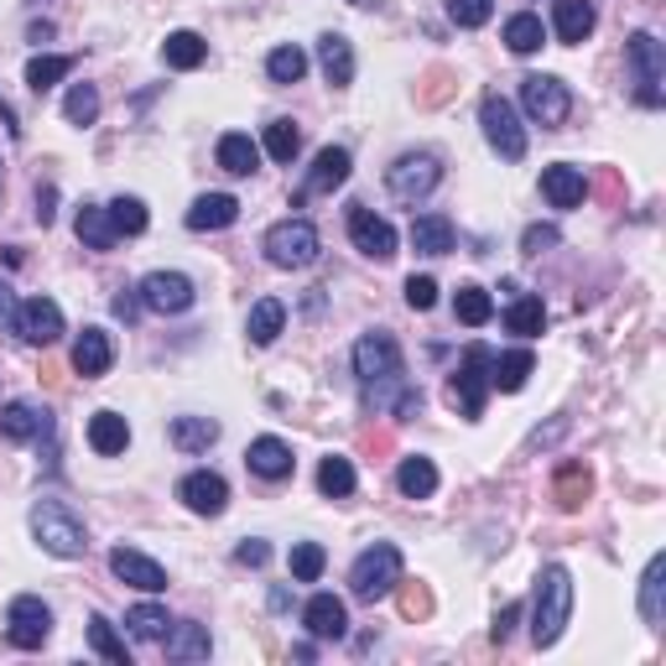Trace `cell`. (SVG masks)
Segmentation results:
<instances>
[{
	"mask_svg": "<svg viewBox=\"0 0 666 666\" xmlns=\"http://www.w3.org/2000/svg\"><path fill=\"white\" fill-rule=\"evenodd\" d=\"M355 380L365 391V407L376 411H396L401 391H407V359H401V344L391 334H365L355 344Z\"/></svg>",
	"mask_w": 666,
	"mask_h": 666,
	"instance_id": "obj_1",
	"label": "cell"
},
{
	"mask_svg": "<svg viewBox=\"0 0 666 666\" xmlns=\"http://www.w3.org/2000/svg\"><path fill=\"white\" fill-rule=\"evenodd\" d=\"M531 370H536V359H531V349H511V355H500L495 365H490V391L515 396V391H521V386L531 380Z\"/></svg>",
	"mask_w": 666,
	"mask_h": 666,
	"instance_id": "obj_31",
	"label": "cell"
},
{
	"mask_svg": "<svg viewBox=\"0 0 666 666\" xmlns=\"http://www.w3.org/2000/svg\"><path fill=\"white\" fill-rule=\"evenodd\" d=\"M69 73H73L69 52H42V58L27 63V89H32V94H48V89L58 84V79H69Z\"/></svg>",
	"mask_w": 666,
	"mask_h": 666,
	"instance_id": "obj_38",
	"label": "cell"
},
{
	"mask_svg": "<svg viewBox=\"0 0 666 666\" xmlns=\"http://www.w3.org/2000/svg\"><path fill=\"white\" fill-rule=\"evenodd\" d=\"M438 183H443V162H438L432 152H407L386 167V188H391V198H401V204L428 198Z\"/></svg>",
	"mask_w": 666,
	"mask_h": 666,
	"instance_id": "obj_9",
	"label": "cell"
},
{
	"mask_svg": "<svg viewBox=\"0 0 666 666\" xmlns=\"http://www.w3.org/2000/svg\"><path fill=\"white\" fill-rule=\"evenodd\" d=\"M552 245H557V229H552V224H531L526 235H521V250H526V256H542Z\"/></svg>",
	"mask_w": 666,
	"mask_h": 666,
	"instance_id": "obj_52",
	"label": "cell"
},
{
	"mask_svg": "<svg viewBox=\"0 0 666 666\" xmlns=\"http://www.w3.org/2000/svg\"><path fill=\"white\" fill-rule=\"evenodd\" d=\"M32 536H37V547L52 552V557H63V563H73V557H84L89 552L84 521H79L63 500H37L32 505Z\"/></svg>",
	"mask_w": 666,
	"mask_h": 666,
	"instance_id": "obj_3",
	"label": "cell"
},
{
	"mask_svg": "<svg viewBox=\"0 0 666 666\" xmlns=\"http://www.w3.org/2000/svg\"><path fill=\"white\" fill-rule=\"evenodd\" d=\"M136 312H141V291H120V297H115V318L136 324Z\"/></svg>",
	"mask_w": 666,
	"mask_h": 666,
	"instance_id": "obj_57",
	"label": "cell"
},
{
	"mask_svg": "<svg viewBox=\"0 0 666 666\" xmlns=\"http://www.w3.org/2000/svg\"><path fill=\"white\" fill-rule=\"evenodd\" d=\"M89 646H94V656H104L110 666H131V650H125V641H120L115 625L104 615L89 619Z\"/></svg>",
	"mask_w": 666,
	"mask_h": 666,
	"instance_id": "obj_43",
	"label": "cell"
},
{
	"mask_svg": "<svg viewBox=\"0 0 666 666\" xmlns=\"http://www.w3.org/2000/svg\"><path fill=\"white\" fill-rule=\"evenodd\" d=\"M349 6H365V0H349Z\"/></svg>",
	"mask_w": 666,
	"mask_h": 666,
	"instance_id": "obj_61",
	"label": "cell"
},
{
	"mask_svg": "<svg viewBox=\"0 0 666 666\" xmlns=\"http://www.w3.org/2000/svg\"><path fill=\"white\" fill-rule=\"evenodd\" d=\"M239 219V204L229 193H204V198H193L188 208V229L193 235H208V229H229Z\"/></svg>",
	"mask_w": 666,
	"mask_h": 666,
	"instance_id": "obj_27",
	"label": "cell"
},
{
	"mask_svg": "<svg viewBox=\"0 0 666 666\" xmlns=\"http://www.w3.org/2000/svg\"><path fill=\"white\" fill-rule=\"evenodd\" d=\"M547 324V308H542V297H515L511 308H505V328L521 334V339H536Z\"/></svg>",
	"mask_w": 666,
	"mask_h": 666,
	"instance_id": "obj_40",
	"label": "cell"
},
{
	"mask_svg": "<svg viewBox=\"0 0 666 666\" xmlns=\"http://www.w3.org/2000/svg\"><path fill=\"white\" fill-rule=\"evenodd\" d=\"M52 37V21H32V42H48Z\"/></svg>",
	"mask_w": 666,
	"mask_h": 666,
	"instance_id": "obj_60",
	"label": "cell"
},
{
	"mask_svg": "<svg viewBox=\"0 0 666 666\" xmlns=\"http://www.w3.org/2000/svg\"><path fill=\"white\" fill-rule=\"evenodd\" d=\"M542 42H547V27H542V17L521 11V17L505 21V48H511L515 58H531V52H542Z\"/></svg>",
	"mask_w": 666,
	"mask_h": 666,
	"instance_id": "obj_36",
	"label": "cell"
},
{
	"mask_svg": "<svg viewBox=\"0 0 666 666\" xmlns=\"http://www.w3.org/2000/svg\"><path fill=\"white\" fill-rule=\"evenodd\" d=\"M297 152H303L297 120H271V125H266V156H271V162H297Z\"/></svg>",
	"mask_w": 666,
	"mask_h": 666,
	"instance_id": "obj_44",
	"label": "cell"
},
{
	"mask_svg": "<svg viewBox=\"0 0 666 666\" xmlns=\"http://www.w3.org/2000/svg\"><path fill=\"white\" fill-rule=\"evenodd\" d=\"M515 619H521V609H515V604H505V609H500V619H495V631H490V635H495V641H500V646H505V641H511Z\"/></svg>",
	"mask_w": 666,
	"mask_h": 666,
	"instance_id": "obj_55",
	"label": "cell"
},
{
	"mask_svg": "<svg viewBox=\"0 0 666 666\" xmlns=\"http://www.w3.org/2000/svg\"><path fill=\"white\" fill-rule=\"evenodd\" d=\"M21 344H32V349H48V344L63 339V308L52 303V297H27L17 308V324H11Z\"/></svg>",
	"mask_w": 666,
	"mask_h": 666,
	"instance_id": "obj_12",
	"label": "cell"
},
{
	"mask_svg": "<svg viewBox=\"0 0 666 666\" xmlns=\"http://www.w3.org/2000/svg\"><path fill=\"white\" fill-rule=\"evenodd\" d=\"M162 58H167V69L177 73H193V69H204V58H208V42L198 32H172L167 42H162Z\"/></svg>",
	"mask_w": 666,
	"mask_h": 666,
	"instance_id": "obj_32",
	"label": "cell"
},
{
	"mask_svg": "<svg viewBox=\"0 0 666 666\" xmlns=\"http://www.w3.org/2000/svg\"><path fill=\"white\" fill-rule=\"evenodd\" d=\"M0 183H6V172H0Z\"/></svg>",
	"mask_w": 666,
	"mask_h": 666,
	"instance_id": "obj_62",
	"label": "cell"
},
{
	"mask_svg": "<svg viewBox=\"0 0 666 666\" xmlns=\"http://www.w3.org/2000/svg\"><path fill=\"white\" fill-rule=\"evenodd\" d=\"M521 110H526L536 125H563L573 115V94H567L563 79H552V73H526L521 79Z\"/></svg>",
	"mask_w": 666,
	"mask_h": 666,
	"instance_id": "obj_10",
	"label": "cell"
},
{
	"mask_svg": "<svg viewBox=\"0 0 666 666\" xmlns=\"http://www.w3.org/2000/svg\"><path fill=\"white\" fill-rule=\"evenodd\" d=\"M349 239H355L359 256H370V260H391L396 256L391 219H380L376 208H365V204H349Z\"/></svg>",
	"mask_w": 666,
	"mask_h": 666,
	"instance_id": "obj_14",
	"label": "cell"
},
{
	"mask_svg": "<svg viewBox=\"0 0 666 666\" xmlns=\"http://www.w3.org/2000/svg\"><path fill=\"white\" fill-rule=\"evenodd\" d=\"M245 463H250V474L271 479V484L291 479V469H297V459H291V448L281 443V438H256V443H250V453H245Z\"/></svg>",
	"mask_w": 666,
	"mask_h": 666,
	"instance_id": "obj_23",
	"label": "cell"
},
{
	"mask_svg": "<svg viewBox=\"0 0 666 666\" xmlns=\"http://www.w3.org/2000/svg\"><path fill=\"white\" fill-rule=\"evenodd\" d=\"M303 625H308L312 641H344L349 635V609L334 594H312L308 609H303Z\"/></svg>",
	"mask_w": 666,
	"mask_h": 666,
	"instance_id": "obj_18",
	"label": "cell"
},
{
	"mask_svg": "<svg viewBox=\"0 0 666 666\" xmlns=\"http://www.w3.org/2000/svg\"><path fill=\"white\" fill-rule=\"evenodd\" d=\"M318 69H324V79L334 89L355 84V48H349V37H339V32L318 37Z\"/></svg>",
	"mask_w": 666,
	"mask_h": 666,
	"instance_id": "obj_24",
	"label": "cell"
},
{
	"mask_svg": "<svg viewBox=\"0 0 666 666\" xmlns=\"http://www.w3.org/2000/svg\"><path fill=\"white\" fill-rule=\"evenodd\" d=\"M318 490H324V495H334V500L355 495V463L344 459V453H328V459L318 463Z\"/></svg>",
	"mask_w": 666,
	"mask_h": 666,
	"instance_id": "obj_41",
	"label": "cell"
},
{
	"mask_svg": "<svg viewBox=\"0 0 666 666\" xmlns=\"http://www.w3.org/2000/svg\"><path fill=\"white\" fill-rule=\"evenodd\" d=\"M318 250H324V239H318V229H312L308 219H281V224L266 229V260L281 266V271H303V266H312Z\"/></svg>",
	"mask_w": 666,
	"mask_h": 666,
	"instance_id": "obj_6",
	"label": "cell"
},
{
	"mask_svg": "<svg viewBox=\"0 0 666 666\" xmlns=\"http://www.w3.org/2000/svg\"><path fill=\"white\" fill-rule=\"evenodd\" d=\"M411 250H417V256H448V250H453V224H448L443 214L411 219Z\"/></svg>",
	"mask_w": 666,
	"mask_h": 666,
	"instance_id": "obj_30",
	"label": "cell"
},
{
	"mask_svg": "<svg viewBox=\"0 0 666 666\" xmlns=\"http://www.w3.org/2000/svg\"><path fill=\"white\" fill-rule=\"evenodd\" d=\"M303 73H308V52L303 48H276L271 58H266V79H271V84H297V79H303Z\"/></svg>",
	"mask_w": 666,
	"mask_h": 666,
	"instance_id": "obj_45",
	"label": "cell"
},
{
	"mask_svg": "<svg viewBox=\"0 0 666 666\" xmlns=\"http://www.w3.org/2000/svg\"><path fill=\"white\" fill-rule=\"evenodd\" d=\"M266 557H271V547H266V542H239V547H235V563L239 567H266Z\"/></svg>",
	"mask_w": 666,
	"mask_h": 666,
	"instance_id": "obj_53",
	"label": "cell"
},
{
	"mask_svg": "<svg viewBox=\"0 0 666 666\" xmlns=\"http://www.w3.org/2000/svg\"><path fill=\"white\" fill-rule=\"evenodd\" d=\"M0 125H6V136H11V141H21V120H17V110H11L6 94H0Z\"/></svg>",
	"mask_w": 666,
	"mask_h": 666,
	"instance_id": "obj_59",
	"label": "cell"
},
{
	"mask_svg": "<svg viewBox=\"0 0 666 666\" xmlns=\"http://www.w3.org/2000/svg\"><path fill=\"white\" fill-rule=\"evenodd\" d=\"M17 308H21V303H17V291H11L6 281H0V328H11V324H17Z\"/></svg>",
	"mask_w": 666,
	"mask_h": 666,
	"instance_id": "obj_58",
	"label": "cell"
},
{
	"mask_svg": "<svg viewBox=\"0 0 666 666\" xmlns=\"http://www.w3.org/2000/svg\"><path fill=\"white\" fill-rule=\"evenodd\" d=\"M141 308H152V312H162V318H172V312H188L193 308V281L183 271H152L146 281H141Z\"/></svg>",
	"mask_w": 666,
	"mask_h": 666,
	"instance_id": "obj_13",
	"label": "cell"
},
{
	"mask_svg": "<svg viewBox=\"0 0 666 666\" xmlns=\"http://www.w3.org/2000/svg\"><path fill=\"white\" fill-rule=\"evenodd\" d=\"M0 432L11 443H37V438L52 432V411H42L37 401H11V407L0 411Z\"/></svg>",
	"mask_w": 666,
	"mask_h": 666,
	"instance_id": "obj_20",
	"label": "cell"
},
{
	"mask_svg": "<svg viewBox=\"0 0 666 666\" xmlns=\"http://www.w3.org/2000/svg\"><path fill=\"white\" fill-rule=\"evenodd\" d=\"M448 17L474 32V27H484V21L495 17V0H448Z\"/></svg>",
	"mask_w": 666,
	"mask_h": 666,
	"instance_id": "obj_50",
	"label": "cell"
},
{
	"mask_svg": "<svg viewBox=\"0 0 666 666\" xmlns=\"http://www.w3.org/2000/svg\"><path fill=\"white\" fill-rule=\"evenodd\" d=\"M588 490H594V474L583 463H557V505L563 511H583Z\"/></svg>",
	"mask_w": 666,
	"mask_h": 666,
	"instance_id": "obj_39",
	"label": "cell"
},
{
	"mask_svg": "<svg viewBox=\"0 0 666 666\" xmlns=\"http://www.w3.org/2000/svg\"><path fill=\"white\" fill-rule=\"evenodd\" d=\"M401 547H391V542H376V547H365L355 557V567H349V594L359 598V604H380V598L396 594V583H401Z\"/></svg>",
	"mask_w": 666,
	"mask_h": 666,
	"instance_id": "obj_4",
	"label": "cell"
},
{
	"mask_svg": "<svg viewBox=\"0 0 666 666\" xmlns=\"http://www.w3.org/2000/svg\"><path fill=\"white\" fill-rule=\"evenodd\" d=\"M432 303H438V281H432V276H411L407 281V308L428 312Z\"/></svg>",
	"mask_w": 666,
	"mask_h": 666,
	"instance_id": "obj_51",
	"label": "cell"
},
{
	"mask_svg": "<svg viewBox=\"0 0 666 666\" xmlns=\"http://www.w3.org/2000/svg\"><path fill=\"white\" fill-rule=\"evenodd\" d=\"M625 63H631V79H635V100L646 104V110H662V79H666V52L662 42L650 32H635L625 42Z\"/></svg>",
	"mask_w": 666,
	"mask_h": 666,
	"instance_id": "obj_7",
	"label": "cell"
},
{
	"mask_svg": "<svg viewBox=\"0 0 666 666\" xmlns=\"http://www.w3.org/2000/svg\"><path fill=\"white\" fill-rule=\"evenodd\" d=\"M110 573H115L120 583L141 588V594H162V588H167V567L156 563V557H146V552H136V547L110 552Z\"/></svg>",
	"mask_w": 666,
	"mask_h": 666,
	"instance_id": "obj_16",
	"label": "cell"
},
{
	"mask_svg": "<svg viewBox=\"0 0 666 666\" xmlns=\"http://www.w3.org/2000/svg\"><path fill=\"white\" fill-rule=\"evenodd\" d=\"M479 125H484V141H490L505 162H521V156H526V125H521V115H515V104L505 100V94H484Z\"/></svg>",
	"mask_w": 666,
	"mask_h": 666,
	"instance_id": "obj_8",
	"label": "cell"
},
{
	"mask_svg": "<svg viewBox=\"0 0 666 666\" xmlns=\"http://www.w3.org/2000/svg\"><path fill=\"white\" fill-rule=\"evenodd\" d=\"M552 27L563 42H588V32L598 27L594 0H552Z\"/></svg>",
	"mask_w": 666,
	"mask_h": 666,
	"instance_id": "obj_26",
	"label": "cell"
},
{
	"mask_svg": "<svg viewBox=\"0 0 666 666\" xmlns=\"http://www.w3.org/2000/svg\"><path fill=\"white\" fill-rule=\"evenodd\" d=\"M162 650H167V662H208V650H214L208 625H198V619H177V625L162 635Z\"/></svg>",
	"mask_w": 666,
	"mask_h": 666,
	"instance_id": "obj_21",
	"label": "cell"
},
{
	"mask_svg": "<svg viewBox=\"0 0 666 666\" xmlns=\"http://www.w3.org/2000/svg\"><path fill=\"white\" fill-rule=\"evenodd\" d=\"M63 115H69V125H94V120H100V89L73 84L69 100H63Z\"/></svg>",
	"mask_w": 666,
	"mask_h": 666,
	"instance_id": "obj_49",
	"label": "cell"
},
{
	"mask_svg": "<svg viewBox=\"0 0 666 666\" xmlns=\"http://www.w3.org/2000/svg\"><path fill=\"white\" fill-rule=\"evenodd\" d=\"M110 365H115L110 334H104V328H84V334L73 339V370L84 380H100V376H110Z\"/></svg>",
	"mask_w": 666,
	"mask_h": 666,
	"instance_id": "obj_19",
	"label": "cell"
},
{
	"mask_svg": "<svg viewBox=\"0 0 666 666\" xmlns=\"http://www.w3.org/2000/svg\"><path fill=\"white\" fill-rule=\"evenodd\" d=\"M52 204H58V188L42 183V188H37V224H52Z\"/></svg>",
	"mask_w": 666,
	"mask_h": 666,
	"instance_id": "obj_56",
	"label": "cell"
},
{
	"mask_svg": "<svg viewBox=\"0 0 666 666\" xmlns=\"http://www.w3.org/2000/svg\"><path fill=\"white\" fill-rule=\"evenodd\" d=\"M396 490H401L407 500H428V495H438V463L422 459V453L401 459V469H396Z\"/></svg>",
	"mask_w": 666,
	"mask_h": 666,
	"instance_id": "obj_29",
	"label": "cell"
},
{
	"mask_svg": "<svg viewBox=\"0 0 666 666\" xmlns=\"http://www.w3.org/2000/svg\"><path fill=\"white\" fill-rule=\"evenodd\" d=\"M110 208V224H115V235H146V224H152V214H146V204L141 198H115Z\"/></svg>",
	"mask_w": 666,
	"mask_h": 666,
	"instance_id": "obj_48",
	"label": "cell"
},
{
	"mask_svg": "<svg viewBox=\"0 0 666 666\" xmlns=\"http://www.w3.org/2000/svg\"><path fill=\"white\" fill-rule=\"evenodd\" d=\"M287 328V308L276 303V297H260L256 308H250V318H245V334H250V344H276V334Z\"/></svg>",
	"mask_w": 666,
	"mask_h": 666,
	"instance_id": "obj_37",
	"label": "cell"
},
{
	"mask_svg": "<svg viewBox=\"0 0 666 666\" xmlns=\"http://www.w3.org/2000/svg\"><path fill=\"white\" fill-rule=\"evenodd\" d=\"M89 448L100 453V459H115L131 448V422L120 417V411H94L89 417Z\"/></svg>",
	"mask_w": 666,
	"mask_h": 666,
	"instance_id": "obj_25",
	"label": "cell"
},
{
	"mask_svg": "<svg viewBox=\"0 0 666 666\" xmlns=\"http://www.w3.org/2000/svg\"><path fill=\"white\" fill-rule=\"evenodd\" d=\"M453 318L469 328H484L490 318H495V303H490V291L484 287H459V297H453Z\"/></svg>",
	"mask_w": 666,
	"mask_h": 666,
	"instance_id": "obj_42",
	"label": "cell"
},
{
	"mask_svg": "<svg viewBox=\"0 0 666 666\" xmlns=\"http://www.w3.org/2000/svg\"><path fill=\"white\" fill-rule=\"evenodd\" d=\"M490 365H495V355H490L484 344H469V349H463L459 376H453V386H448L453 411H463L469 422L484 417V401H490Z\"/></svg>",
	"mask_w": 666,
	"mask_h": 666,
	"instance_id": "obj_5",
	"label": "cell"
},
{
	"mask_svg": "<svg viewBox=\"0 0 666 666\" xmlns=\"http://www.w3.org/2000/svg\"><path fill=\"white\" fill-rule=\"evenodd\" d=\"M287 567H291V578L297 583H318L324 578V567H328V552L318 547V542H297L291 557H287Z\"/></svg>",
	"mask_w": 666,
	"mask_h": 666,
	"instance_id": "obj_46",
	"label": "cell"
},
{
	"mask_svg": "<svg viewBox=\"0 0 666 666\" xmlns=\"http://www.w3.org/2000/svg\"><path fill=\"white\" fill-rule=\"evenodd\" d=\"M214 156H219V167L229 172V177H250V172L260 167V146L245 136V131H224Z\"/></svg>",
	"mask_w": 666,
	"mask_h": 666,
	"instance_id": "obj_28",
	"label": "cell"
},
{
	"mask_svg": "<svg viewBox=\"0 0 666 666\" xmlns=\"http://www.w3.org/2000/svg\"><path fill=\"white\" fill-rule=\"evenodd\" d=\"M401 609H407V619H417V615H428L432 609V598L422 594V588H407V594H401Z\"/></svg>",
	"mask_w": 666,
	"mask_h": 666,
	"instance_id": "obj_54",
	"label": "cell"
},
{
	"mask_svg": "<svg viewBox=\"0 0 666 666\" xmlns=\"http://www.w3.org/2000/svg\"><path fill=\"white\" fill-rule=\"evenodd\" d=\"M542 193H547L552 208H578L588 183H583V167L573 162H557V167H542Z\"/></svg>",
	"mask_w": 666,
	"mask_h": 666,
	"instance_id": "obj_22",
	"label": "cell"
},
{
	"mask_svg": "<svg viewBox=\"0 0 666 666\" xmlns=\"http://www.w3.org/2000/svg\"><path fill=\"white\" fill-rule=\"evenodd\" d=\"M662 578H666V557L656 552L646 563V578H641V619H646L650 631H662V619H666V609H662Z\"/></svg>",
	"mask_w": 666,
	"mask_h": 666,
	"instance_id": "obj_35",
	"label": "cell"
},
{
	"mask_svg": "<svg viewBox=\"0 0 666 666\" xmlns=\"http://www.w3.org/2000/svg\"><path fill=\"white\" fill-rule=\"evenodd\" d=\"M125 625H131V635H136V641H162V635L172 631V619H167V609H162V604H136V609L125 615Z\"/></svg>",
	"mask_w": 666,
	"mask_h": 666,
	"instance_id": "obj_47",
	"label": "cell"
},
{
	"mask_svg": "<svg viewBox=\"0 0 666 666\" xmlns=\"http://www.w3.org/2000/svg\"><path fill=\"white\" fill-rule=\"evenodd\" d=\"M73 229H79V239H84L89 250H110V245L120 239L115 224H110V208H100V204H84V208H79Z\"/></svg>",
	"mask_w": 666,
	"mask_h": 666,
	"instance_id": "obj_34",
	"label": "cell"
},
{
	"mask_svg": "<svg viewBox=\"0 0 666 666\" xmlns=\"http://www.w3.org/2000/svg\"><path fill=\"white\" fill-rule=\"evenodd\" d=\"M349 152L344 146H324V152L312 156V167H308V177H303V188H297V198H291V208L297 204H308V198H324V193H334V188H344L349 183Z\"/></svg>",
	"mask_w": 666,
	"mask_h": 666,
	"instance_id": "obj_15",
	"label": "cell"
},
{
	"mask_svg": "<svg viewBox=\"0 0 666 666\" xmlns=\"http://www.w3.org/2000/svg\"><path fill=\"white\" fill-rule=\"evenodd\" d=\"M208 443H219V422L214 417H172V448L204 453Z\"/></svg>",
	"mask_w": 666,
	"mask_h": 666,
	"instance_id": "obj_33",
	"label": "cell"
},
{
	"mask_svg": "<svg viewBox=\"0 0 666 666\" xmlns=\"http://www.w3.org/2000/svg\"><path fill=\"white\" fill-rule=\"evenodd\" d=\"M567 619H573V573L563 563L542 567V578H536V604H531V641L547 650L563 641Z\"/></svg>",
	"mask_w": 666,
	"mask_h": 666,
	"instance_id": "obj_2",
	"label": "cell"
},
{
	"mask_svg": "<svg viewBox=\"0 0 666 666\" xmlns=\"http://www.w3.org/2000/svg\"><path fill=\"white\" fill-rule=\"evenodd\" d=\"M177 500H183L193 515H224V505H229V484H224L219 474L198 469V474H188L183 484H177Z\"/></svg>",
	"mask_w": 666,
	"mask_h": 666,
	"instance_id": "obj_17",
	"label": "cell"
},
{
	"mask_svg": "<svg viewBox=\"0 0 666 666\" xmlns=\"http://www.w3.org/2000/svg\"><path fill=\"white\" fill-rule=\"evenodd\" d=\"M52 635V609L42 604L37 594H21L11 598V609H6V641L17 650H42Z\"/></svg>",
	"mask_w": 666,
	"mask_h": 666,
	"instance_id": "obj_11",
	"label": "cell"
}]
</instances>
